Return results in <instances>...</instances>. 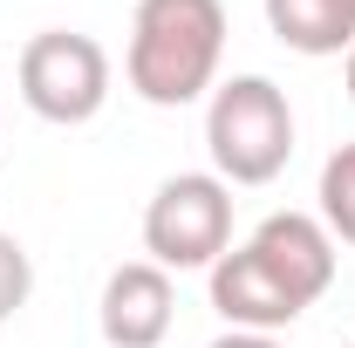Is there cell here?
<instances>
[{"instance_id":"1","label":"cell","mask_w":355,"mask_h":348,"mask_svg":"<svg viewBox=\"0 0 355 348\" xmlns=\"http://www.w3.org/2000/svg\"><path fill=\"white\" fill-rule=\"evenodd\" d=\"M225 55V0H137L123 76L150 110L198 103Z\"/></svg>"},{"instance_id":"2","label":"cell","mask_w":355,"mask_h":348,"mask_svg":"<svg viewBox=\"0 0 355 348\" xmlns=\"http://www.w3.org/2000/svg\"><path fill=\"white\" fill-rule=\"evenodd\" d=\"M205 150L225 184H273L294 157V110L273 76H232L212 89Z\"/></svg>"},{"instance_id":"3","label":"cell","mask_w":355,"mask_h":348,"mask_svg":"<svg viewBox=\"0 0 355 348\" xmlns=\"http://www.w3.org/2000/svg\"><path fill=\"white\" fill-rule=\"evenodd\" d=\"M232 246V184L219 171H178L144 205V253L184 273V266H219Z\"/></svg>"},{"instance_id":"4","label":"cell","mask_w":355,"mask_h":348,"mask_svg":"<svg viewBox=\"0 0 355 348\" xmlns=\"http://www.w3.org/2000/svg\"><path fill=\"white\" fill-rule=\"evenodd\" d=\"M21 103L42 116V123H89L103 103H110V55L96 35L76 28H42L21 48Z\"/></svg>"},{"instance_id":"5","label":"cell","mask_w":355,"mask_h":348,"mask_svg":"<svg viewBox=\"0 0 355 348\" xmlns=\"http://www.w3.org/2000/svg\"><path fill=\"white\" fill-rule=\"evenodd\" d=\"M212 307L225 314V328H246V335H273V328H294L308 307L301 294L253 253V246H232L212 266Z\"/></svg>"},{"instance_id":"6","label":"cell","mask_w":355,"mask_h":348,"mask_svg":"<svg viewBox=\"0 0 355 348\" xmlns=\"http://www.w3.org/2000/svg\"><path fill=\"white\" fill-rule=\"evenodd\" d=\"M178 287L157 260H130L103 280V342L110 348H157L171 335Z\"/></svg>"},{"instance_id":"7","label":"cell","mask_w":355,"mask_h":348,"mask_svg":"<svg viewBox=\"0 0 355 348\" xmlns=\"http://www.w3.org/2000/svg\"><path fill=\"white\" fill-rule=\"evenodd\" d=\"M246 246L301 294V307H314L328 287H335V239H328V225L308 218V212H266Z\"/></svg>"},{"instance_id":"8","label":"cell","mask_w":355,"mask_h":348,"mask_svg":"<svg viewBox=\"0 0 355 348\" xmlns=\"http://www.w3.org/2000/svg\"><path fill=\"white\" fill-rule=\"evenodd\" d=\"M266 28L294 55H342L355 48V7L349 0H266Z\"/></svg>"},{"instance_id":"9","label":"cell","mask_w":355,"mask_h":348,"mask_svg":"<svg viewBox=\"0 0 355 348\" xmlns=\"http://www.w3.org/2000/svg\"><path fill=\"white\" fill-rule=\"evenodd\" d=\"M321 225H328V239L355 246V143H342L321 164Z\"/></svg>"},{"instance_id":"10","label":"cell","mask_w":355,"mask_h":348,"mask_svg":"<svg viewBox=\"0 0 355 348\" xmlns=\"http://www.w3.org/2000/svg\"><path fill=\"white\" fill-rule=\"evenodd\" d=\"M28 294H35V260H28V246L14 232H0V321L21 314Z\"/></svg>"},{"instance_id":"11","label":"cell","mask_w":355,"mask_h":348,"mask_svg":"<svg viewBox=\"0 0 355 348\" xmlns=\"http://www.w3.org/2000/svg\"><path fill=\"white\" fill-rule=\"evenodd\" d=\"M212 348H280V342H273V335H246V328H225Z\"/></svg>"},{"instance_id":"12","label":"cell","mask_w":355,"mask_h":348,"mask_svg":"<svg viewBox=\"0 0 355 348\" xmlns=\"http://www.w3.org/2000/svg\"><path fill=\"white\" fill-rule=\"evenodd\" d=\"M349 103H355V48H349Z\"/></svg>"},{"instance_id":"13","label":"cell","mask_w":355,"mask_h":348,"mask_svg":"<svg viewBox=\"0 0 355 348\" xmlns=\"http://www.w3.org/2000/svg\"><path fill=\"white\" fill-rule=\"evenodd\" d=\"M349 7H355V0H349Z\"/></svg>"}]
</instances>
